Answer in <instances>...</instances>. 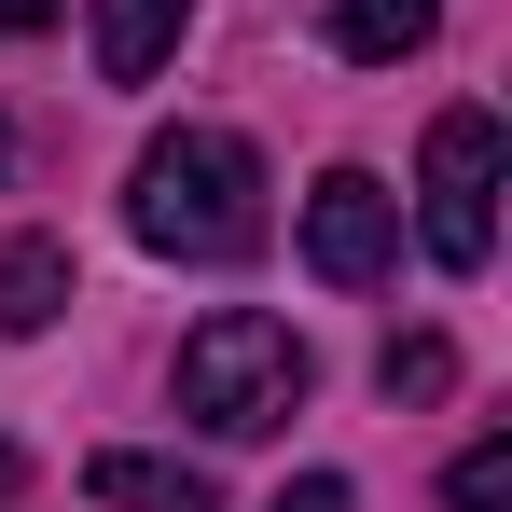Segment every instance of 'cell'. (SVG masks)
<instances>
[{
    "instance_id": "1",
    "label": "cell",
    "mask_w": 512,
    "mask_h": 512,
    "mask_svg": "<svg viewBox=\"0 0 512 512\" xmlns=\"http://www.w3.org/2000/svg\"><path fill=\"white\" fill-rule=\"evenodd\" d=\"M125 222H139V250H167V263H250L263 250V153L236 125H167L125 167Z\"/></svg>"
},
{
    "instance_id": "2",
    "label": "cell",
    "mask_w": 512,
    "mask_h": 512,
    "mask_svg": "<svg viewBox=\"0 0 512 512\" xmlns=\"http://www.w3.org/2000/svg\"><path fill=\"white\" fill-rule=\"evenodd\" d=\"M305 388H319V360H305L291 319H263V305H222V319H194V333H180V416L222 429V443L291 429Z\"/></svg>"
},
{
    "instance_id": "3",
    "label": "cell",
    "mask_w": 512,
    "mask_h": 512,
    "mask_svg": "<svg viewBox=\"0 0 512 512\" xmlns=\"http://www.w3.org/2000/svg\"><path fill=\"white\" fill-rule=\"evenodd\" d=\"M429 208V250L457 263V277H471V263L499 250V111H443V125H429V180H416Z\"/></svg>"
},
{
    "instance_id": "4",
    "label": "cell",
    "mask_w": 512,
    "mask_h": 512,
    "mask_svg": "<svg viewBox=\"0 0 512 512\" xmlns=\"http://www.w3.org/2000/svg\"><path fill=\"white\" fill-rule=\"evenodd\" d=\"M305 263H319L333 291H374V277L402 263V194L374 167H319V194H305Z\"/></svg>"
},
{
    "instance_id": "5",
    "label": "cell",
    "mask_w": 512,
    "mask_h": 512,
    "mask_svg": "<svg viewBox=\"0 0 512 512\" xmlns=\"http://www.w3.org/2000/svg\"><path fill=\"white\" fill-rule=\"evenodd\" d=\"M84 499L97 512H222V485L194 457H153V443H97L84 457Z\"/></svg>"
},
{
    "instance_id": "6",
    "label": "cell",
    "mask_w": 512,
    "mask_h": 512,
    "mask_svg": "<svg viewBox=\"0 0 512 512\" xmlns=\"http://www.w3.org/2000/svg\"><path fill=\"white\" fill-rule=\"evenodd\" d=\"M194 28V0H97V84H153Z\"/></svg>"
},
{
    "instance_id": "7",
    "label": "cell",
    "mask_w": 512,
    "mask_h": 512,
    "mask_svg": "<svg viewBox=\"0 0 512 512\" xmlns=\"http://www.w3.org/2000/svg\"><path fill=\"white\" fill-rule=\"evenodd\" d=\"M429 28H443V0H333V56H360V70L429 56Z\"/></svg>"
},
{
    "instance_id": "8",
    "label": "cell",
    "mask_w": 512,
    "mask_h": 512,
    "mask_svg": "<svg viewBox=\"0 0 512 512\" xmlns=\"http://www.w3.org/2000/svg\"><path fill=\"white\" fill-rule=\"evenodd\" d=\"M70 305V236H14L0 250V333H56Z\"/></svg>"
},
{
    "instance_id": "9",
    "label": "cell",
    "mask_w": 512,
    "mask_h": 512,
    "mask_svg": "<svg viewBox=\"0 0 512 512\" xmlns=\"http://www.w3.org/2000/svg\"><path fill=\"white\" fill-rule=\"evenodd\" d=\"M374 388H388V402H443V388H457V346H443V333H402L388 360H374Z\"/></svg>"
},
{
    "instance_id": "10",
    "label": "cell",
    "mask_w": 512,
    "mask_h": 512,
    "mask_svg": "<svg viewBox=\"0 0 512 512\" xmlns=\"http://www.w3.org/2000/svg\"><path fill=\"white\" fill-rule=\"evenodd\" d=\"M443 512H512V443H471L443 471Z\"/></svg>"
},
{
    "instance_id": "11",
    "label": "cell",
    "mask_w": 512,
    "mask_h": 512,
    "mask_svg": "<svg viewBox=\"0 0 512 512\" xmlns=\"http://www.w3.org/2000/svg\"><path fill=\"white\" fill-rule=\"evenodd\" d=\"M263 512H360V499H346V471H305V485H277Z\"/></svg>"
},
{
    "instance_id": "12",
    "label": "cell",
    "mask_w": 512,
    "mask_h": 512,
    "mask_svg": "<svg viewBox=\"0 0 512 512\" xmlns=\"http://www.w3.org/2000/svg\"><path fill=\"white\" fill-rule=\"evenodd\" d=\"M70 0H0V42H28V28H56Z\"/></svg>"
},
{
    "instance_id": "13",
    "label": "cell",
    "mask_w": 512,
    "mask_h": 512,
    "mask_svg": "<svg viewBox=\"0 0 512 512\" xmlns=\"http://www.w3.org/2000/svg\"><path fill=\"white\" fill-rule=\"evenodd\" d=\"M14 485H28V457H14V443H0V499H14Z\"/></svg>"
},
{
    "instance_id": "14",
    "label": "cell",
    "mask_w": 512,
    "mask_h": 512,
    "mask_svg": "<svg viewBox=\"0 0 512 512\" xmlns=\"http://www.w3.org/2000/svg\"><path fill=\"white\" fill-rule=\"evenodd\" d=\"M0 167H14V139H0Z\"/></svg>"
}]
</instances>
